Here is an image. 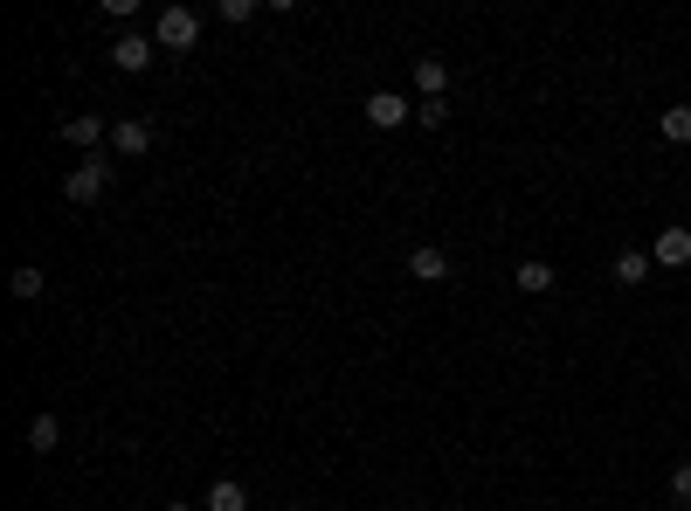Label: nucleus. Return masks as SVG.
Instances as JSON below:
<instances>
[{"label": "nucleus", "mask_w": 691, "mask_h": 511, "mask_svg": "<svg viewBox=\"0 0 691 511\" xmlns=\"http://www.w3.org/2000/svg\"><path fill=\"white\" fill-rule=\"evenodd\" d=\"M152 42L181 56V48L201 42V14H194V8H160V14H152Z\"/></svg>", "instance_id": "f257e3e1"}, {"label": "nucleus", "mask_w": 691, "mask_h": 511, "mask_svg": "<svg viewBox=\"0 0 691 511\" xmlns=\"http://www.w3.org/2000/svg\"><path fill=\"white\" fill-rule=\"evenodd\" d=\"M105 187H111V166H105V160L69 166V181H63V194H69V200H84V208H90V200H105Z\"/></svg>", "instance_id": "f03ea898"}, {"label": "nucleus", "mask_w": 691, "mask_h": 511, "mask_svg": "<svg viewBox=\"0 0 691 511\" xmlns=\"http://www.w3.org/2000/svg\"><path fill=\"white\" fill-rule=\"evenodd\" d=\"M152 56H160V42H152V35H139V29H125V35L111 42V63H118L125 76H139V69H152Z\"/></svg>", "instance_id": "7ed1b4c3"}, {"label": "nucleus", "mask_w": 691, "mask_h": 511, "mask_svg": "<svg viewBox=\"0 0 691 511\" xmlns=\"http://www.w3.org/2000/svg\"><path fill=\"white\" fill-rule=\"evenodd\" d=\"M408 118H415V105H408L401 90H374L367 97V124L374 132H395V124H408Z\"/></svg>", "instance_id": "20e7f679"}, {"label": "nucleus", "mask_w": 691, "mask_h": 511, "mask_svg": "<svg viewBox=\"0 0 691 511\" xmlns=\"http://www.w3.org/2000/svg\"><path fill=\"white\" fill-rule=\"evenodd\" d=\"M650 263H657V270H684V263H691V228H678V221H671V228H657Z\"/></svg>", "instance_id": "39448f33"}, {"label": "nucleus", "mask_w": 691, "mask_h": 511, "mask_svg": "<svg viewBox=\"0 0 691 511\" xmlns=\"http://www.w3.org/2000/svg\"><path fill=\"white\" fill-rule=\"evenodd\" d=\"M63 139H69V145H84V152H90V160H97V145H105V139H111V124H105V118H97V111H76V118L63 124Z\"/></svg>", "instance_id": "423d86ee"}, {"label": "nucleus", "mask_w": 691, "mask_h": 511, "mask_svg": "<svg viewBox=\"0 0 691 511\" xmlns=\"http://www.w3.org/2000/svg\"><path fill=\"white\" fill-rule=\"evenodd\" d=\"M111 145L125 152V160H145V152H152V124H145V118H125V124H111Z\"/></svg>", "instance_id": "0eeeda50"}, {"label": "nucleus", "mask_w": 691, "mask_h": 511, "mask_svg": "<svg viewBox=\"0 0 691 511\" xmlns=\"http://www.w3.org/2000/svg\"><path fill=\"white\" fill-rule=\"evenodd\" d=\"M408 276H422V284H443V276H450V256H443L436 242L408 249Z\"/></svg>", "instance_id": "6e6552de"}, {"label": "nucleus", "mask_w": 691, "mask_h": 511, "mask_svg": "<svg viewBox=\"0 0 691 511\" xmlns=\"http://www.w3.org/2000/svg\"><path fill=\"white\" fill-rule=\"evenodd\" d=\"M415 90H422V105L429 97H450V63L443 56H415Z\"/></svg>", "instance_id": "1a4fd4ad"}, {"label": "nucleus", "mask_w": 691, "mask_h": 511, "mask_svg": "<svg viewBox=\"0 0 691 511\" xmlns=\"http://www.w3.org/2000/svg\"><path fill=\"white\" fill-rule=\"evenodd\" d=\"M650 270H657V263H650L644 249H623V256H616V270H608V276H616L623 291H636V284H650Z\"/></svg>", "instance_id": "9d476101"}, {"label": "nucleus", "mask_w": 691, "mask_h": 511, "mask_svg": "<svg viewBox=\"0 0 691 511\" xmlns=\"http://www.w3.org/2000/svg\"><path fill=\"white\" fill-rule=\"evenodd\" d=\"M511 284H519L526 297H547V291H553V263H540V256H532V263L511 270Z\"/></svg>", "instance_id": "9b49d317"}, {"label": "nucleus", "mask_w": 691, "mask_h": 511, "mask_svg": "<svg viewBox=\"0 0 691 511\" xmlns=\"http://www.w3.org/2000/svg\"><path fill=\"white\" fill-rule=\"evenodd\" d=\"M208 511H249V491H242L236 477H215L208 483Z\"/></svg>", "instance_id": "f8f14e48"}, {"label": "nucleus", "mask_w": 691, "mask_h": 511, "mask_svg": "<svg viewBox=\"0 0 691 511\" xmlns=\"http://www.w3.org/2000/svg\"><path fill=\"white\" fill-rule=\"evenodd\" d=\"M56 443H63V422H56V415H35V422H29V449H35V456H48Z\"/></svg>", "instance_id": "ddd939ff"}, {"label": "nucleus", "mask_w": 691, "mask_h": 511, "mask_svg": "<svg viewBox=\"0 0 691 511\" xmlns=\"http://www.w3.org/2000/svg\"><path fill=\"white\" fill-rule=\"evenodd\" d=\"M657 132L671 139V145H691V105H671V111L657 118Z\"/></svg>", "instance_id": "4468645a"}, {"label": "nucleus", "mask_w": 691, "mask_h": 511, "mask_svg": "<svg viewBox=\"0 0 691 511\" xmlns=\"http://www.w3.org/2000/svg\"><path fill=\"white\" fill-rule=\"evenodd\" d=\"M42 284H48V276H42L35 263H14V270H8V291H14V297H42Z\"/></svg>", "instance_id": "2eb2a0df"}, {"label": "nucleus", "mask_w": 691, "mask_h": 511, "mask_svg": "<svg viewBox=\"0 0 691 511\" xmlns=\"http://www.w3.org/2000/svg\"><path fill=\"white\" fill-rule=\"evenodd\" d=\"M415 124H422V132H443V124H450V97H429V105H415Z\"/></svg>", "instance_id": "dca6fc26"}, {"label": "nucleus", "mask_w": 691, "mask_h": 511, "mask_svg": "<svg viewBox=\"0 0 691 511\" xmlns=\"http://www.w3.org/2000/svg\"><path fill=\"white\" fill-rule=\"evenodd\" d=\"M671 498H678V504H691V464H678V470H671Z\"/></svg>", "instance_id": "f3484780"}, {"label": "nucleus", "mask_w": 691, "mask_h": 511, "mask_svg": "<svg viewBox=\"0 0 691 511\" xmlns=\"http://www.w3.org/2000/svg\"><path fill=\"white\" fill-rule=\"evenodd\" d=\"M166 511H201V504H187V498H173V504H166Z\"/></svg>", "instance_id": "a211bd4d"}, {"label": "nucleus", "mask_w": 691, "mask_h": 511, "mask_svg": "<svg viewBox=\"0 0 691 511\" xmlns=\"http://www.w3.org/2000/svg\"><path fill=\"white\" fill-rule=\"evenodd\" d=\"M395 511H415V504H395Z\"/></svg>", "instance_id": "6ab92c4d"}]
</instances>
